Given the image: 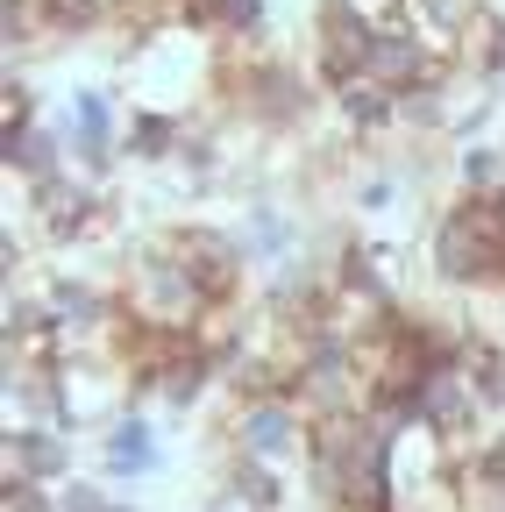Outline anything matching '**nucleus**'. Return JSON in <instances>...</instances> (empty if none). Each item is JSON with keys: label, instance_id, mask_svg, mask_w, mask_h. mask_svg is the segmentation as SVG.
<instances>
[{"label": "nucleus", "instance_id": "nucleus-1", "mask_svg": "<svg viewBox=\"0 0 505 512\" xmlns=\"http://www.w3.org/2000/svg\"><path fill=\"white\" fill-rule=\"evenodd\" d=\"M427 278L441 292H498V278H505V192H456L434 214Z\"/></svg>", "mask_w": 505, "mask_h": 512}, {"label": "nucleus", "instance_id": "nucleus-2", "mask_svg": "<svg viewBox=\"0 0 505 512\" xmlns=\"http://www.w3.org/2000/svg\"><path fill=\"white\" fill-rule=\"evenodd\" d=\"M121 306H129L136 328L171 335V342H193L200 313H207L214 299H207L200 278L171 256V235H164V228H143V235L121 242Z\"/></svg>", "mask_w": 505, "mask_h": 512}, {"label": "nucleus", "instance_id": "nucleus-3", "mask_svg": "<svg viewBox=\"0 0 505 512\" xmlns=\"http://www.w3.org/2000/svg\"><path fill=\"white\" fill-rule=\"evenodd\" d=\"M221 448L228 456H249V463H271V470H306L313 456V413L299 392H278V399H228V420H221Z\"/></svg>", "mask_w": 505, "mask_h": 512}, {"label": "nucleus", "instance_id": "nucleus-4", "mask_svg": "<svg viewBox=\"0 0 505 512\" xmlns=\"http://www.w3.org/2000/svg\"><path fill=\"white\" fill-rule=\"evenodd\" d=\"M164 235H171V256L200 278V292H207V299H242L249 249H242V235H235V228H221V221H171Z\"/></svg>", "mask_w": 505, "mask_h": 512}, {"label": "nucleus", "instance_id": "nucleus-5", "mask_svg": "<svg viewBox=\"0 0 505 512\" xmlns=\"http://www.w3.org/2000/svg\"><path fill=\"white\" fill-rule=\"evenodd\" d=\"M164 413H150V406H129L114 427H100V477L114 484V491H129V484H143V477H164L171 470V448H164Z\"/></svg>", "mask_w": 505, "mask_h": 512}, {"label": "nucleus", "instance_id": "nucleus-6", "mask_svg": "<svg viewBox=\"0 0 505 512\" xmlns=\"http://www.w3.org/2000/svg\"><path fill=\"white\" fill-rule=\"evenodd\" d=\"M370 36H377V22H370L363 8H349V0H321V8H313V50H306V72L335 93L342 79L363 72Z\"/></svg>", "mask_w": 505, "mask_h": 512}, {"label": "nucleus", "instance_id": "nucleus-7", "mask_svg": "<svg viewBox=\"0 0 505 512\" xmlns=\"http://www.w3.org/2000/svg\"><path fill=\"white\" fill-rule=\"evenodd\" d=\"M235 235L249 249V271H278V264H292V256H306V221H299V207L278 200V192H249Z\"/></svg>", "mask_w": 505, "mask_h": 512}, {"label": "nucleus", "instance_id": "nucleus-8", "mask_svg": "<svg viewBox=\"0 0 505 512\" xmlns=\"http://www.w3.org/2000/svg\"><path fill=\"white\" fill-rule=\"evenodd\" d=\"M328 114H335V128L363 150V143H385V136H399V93L392 86H377L370 72H356V79H342L335 93H328Z\"/></svg>", "mask_w": 505, "mask_h": 512}, {"label": "nucleus", "instance_id": "nucleus-9", "mask_svg": "<svg viewBox=\"0 0 505 512\" xmlns=\"http://www.w3.org/2000/svg\"><path fill=\"white\" fill-rule=\"evenodd\" d=\"M65 477H72V434L8 427V441H0V484H65Z\"/></svg>", "mask_w": 505, "mask_h": 512}, {"label": "nucleus", "instance_id": "nucleus-10", "mask_svg": "<svg viewBox=\"0 0 505 512\" xmlns=\"http://www.w3.org/2000/svg\"><path fill=\"white\" fill-rule=\"evenodd\" d=\"M0 164H8V185H50V178H65L72 171L65 128H57V121L8 128V136H0Z\"/></svg>", "mask_w": 505, "mask_h": 512}, {"label": "nucleus", "instance_id": "nucleus-11", "mask_svg": "<svg viewBox=\"0 0 505 512\" xmlns=\"http://www.w3.org/2000/svg\"><path fill=\"white\" fill-rule=\"evenodd\" d=\"M178 143H185V114L178 107H129V143H121L129 164H150L157 171Z\"/></svg>", "mask_w": 505, "mask_h": 512}, {"label": "nucleus", "instance_id": "nucleus-12", "mask_svg": "<svg viewBox=\"0 0 505 512\" xmlns=\"http://www.w3.org/2000/svg\"><path fill=\"white\" fill-rule=\"evenodd\" d=\"M449 185L456 192H505V143H449Z\"/></svg>", "mask_w": 505, "mask_h": 512}, {"label": "nucleus", "instance_id": "nucleus-13", "mask_svg": "<svg viewBox=\"0 0 505 512\" xmlns=\"http://www.w3.org/2000/svg\"><path fill=\"white\" fill-rule=\"evenodd\" d=\"M463 72L477 79V86H505V15H477V29H470V43H463Z\"/></svg>", "mask_w": 505, "mask_h": 512}, {"label": "nucleus", "instance_id": "nucleus-14", "mask_svg": "<svg viewBox=\"0 0 505 512\" xmlns=\"http://www.w3.org/2000/svg\"><path fill=\"white\" fill-rule=\"evenodd\" d=\"M50 15H57V36H93L121 22V0H50Z\"/></svg>", "mask_w": 505, "mask_h": 512}, {"label": "nucleus", "instance_id": "nucleus-15", "mask_svg": "<svg viewBox=\"0 0 505 512\" xmlns=\"http://www.w3.org/2000/svg\"><path fill=\"white\" fill-rule=\"evenodd\" d=\"M221 36H271V0H214V43Z\"/></svg>", "mask_w": 505, "mask_h": 512}, {"label": "nucleus", "instance_id": "nucleus-16", "mask_svg": "<svg viewBox=\"0 0 505 512\" xmlns=\"http://www.w3.org/2000/svg\"><path fill=\"white\" fill-rule=\"evenodd\" d=\"M107 505H114L107 477H65L57 484V512H107Z\"/></svg>", "mask_w": 505, "mask_h": 512}, {"label": "nucleus", "instance_id": "nucleus-17", "mask_svg": "<svg viewBox=\"0 0 505 512\" xmlns=\"http://www.w3.org/2000/svg\"><path fill=\"white\" fill-rule=\"evenodd\" d=\"M29 121H36V86L22 72H8V86H0V136H8V128H29Z\"/></svg>", "mask_w": 505, "mask_h": 512}, {"label": "nucleus", "instance_id": "nucleus-18", "mask_svg": "<svg viewBox=\"0 0 505 512\" xmlns=\"http://www.w3.org/2000/svg\"><path fill=\"white\" fill-rule=\"evenodd\" d=\"M0 512H57V484H0Z\"/></svg>", "mask_w": 505, "mask_h": 512}, {"label": "nucleus", "instance_id": "nucleus-19", "mask_svg": "<svg viewBox=\"0 0 505 512\" xmlns=\"http://www.w3.org/2000/svg\"><path fill=\"white\" fill-rule=\"evenodd\" d=\"M200 512H271V505H257V498H249V491H235V484H214Z\"/></svg>", "mask_w": 505, "mask_h": 512}, {"label": "nucleus", "instance_id": "nucleus-20", "mask_svg": "<svg viewBox=\"0 0 505 512\" xmlns=\"http://www.w3.org/2000/svg\"><path fill=\"white\" fill-rule=\"evenodd\" d=\"M349 8H363V15H370V22H392V15H399V8H406V0H349Z\"/></svg>", "mask_w": 505, "mask_h": 512}]
</instances>
